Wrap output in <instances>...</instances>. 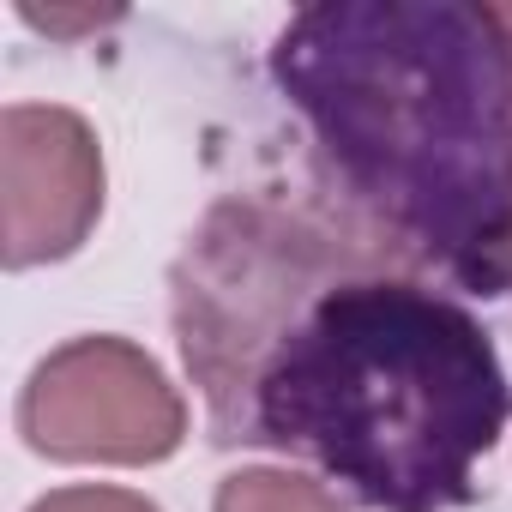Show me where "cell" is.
I'll return each mask as SVG.
<instances>
[{
    "label": "cell",
    "mask_w": 512,
    "mask_h": 512,
    "mask_svg": "<svg viewBox=\"0 0 512 512\" xmlns=\"http://www.w3.org/2000/svg\"><path fill=\"white\" fill-rule=\"evenodd\" d=\"M169 314L223 452L302 464L362 512L482 494L512 422L494 332L320 199H217L169 272Z\"/></svg>",
    "instance_id": "6da1fadb"
},
{
    "label": "cell",
    "mask_w": 512,
    "mask_h": 512,
    "mask_svg": "<svg viewBox=\"0 0 512 512\" xmlns=\"http://www.w3.org/2000/svg\"><path fill=\"white\" fill-rule=\"evenodd\" d=\"M266 79L308 199L464 302L512 290V13L488 0H314Z\"/></svg>",
    "instance_id": "7a4b0ae2"
}]
</instances>
